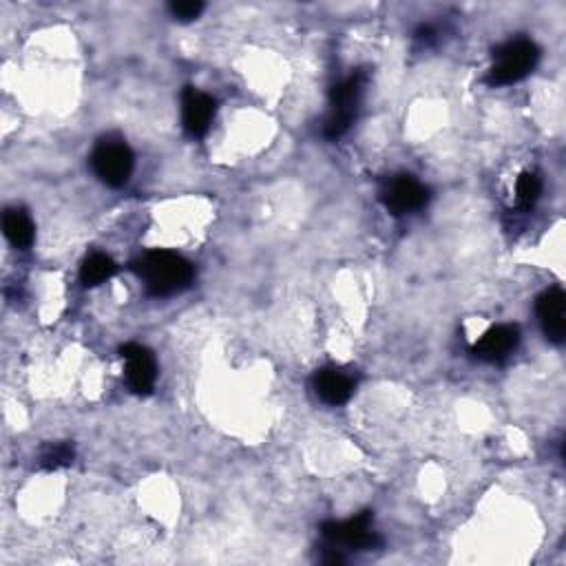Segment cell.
I'll return each mask as SVG.
<instances>
[{
  "label": "cell",
  "instance_id": "6da1fadb",
  "mask_svg": "<svg viewBox=\"0 0 566 566\" xmlns=\"http://www.w3.org/2000/svg\"><path fill=\"white\" fill-rule=\"evenodd\" d=\"M135 270L144 279L146 290L155 297H169L191 286L193 266L184 257L169 250H153L140 261H135Z\"/></svg>",
  "mask_w": 566,
  "mask_h": 566
},
{
  "label": "cell",
  "instance_id": "7a4b0ae2",
  "mask_svg": "<svg viewBox=\"0 0 566 566\" xmlns=\"http://www.w3.org/2000/svg\"><path fill=\"white\" fill-rule=\"evenodd\" d=\"M540 49L531 40H511L496 54V65L489 71L487 82L494 87L513 85V82L522 80L533 67L538 65Z\"/></svg>",
  "mask_w": 566,
  "mask_h": 566
},
{
  "label": "cell",
  "instance_id": "3957f363",
  "mask_svg": "<svg viewBox=\"0 0 566 566\" xmlns=\"http://www.w3.org/2000/svg\"><path fill=\"white\" fill-rule=\"evenodd\" d=\"M365 78L361 73H354L348 80L332 89V115L326 124V138L339 140L341 135L350 129L352 120L356 118V109H359L361 93H363Z\"/></svg>",
  "mask_w": 566,
  "mask_h": 566
},
{
  "label": "cell",
  "instance_id": "277c9868",
  "mask_svg": "<svg viewBox=\"0 0 566 566\" xmlns=\"http://www.w3.org/2000/svg\"><path fill=\"white\" fill-rule=\"evenodd\" d=\"M93 171L100 180L111 186L120 188L129 182L133 171V153L124 142H102L91 157Z\"/></svg>",
  "mask_w": 566,
  "mask_h": 566
},
{
  "label": "cell",
  "instance_id": "5b68a950",
  "mask_svg": "<svg viewBox=\"0 0 566 566\" xmlns=\"http://www.w3.org/2000/svg\"><path fill=\"white\" fill-rule=\"evenodd\" d=\"M323 538L330 547H348V549H372L379 547L381 538L372 531V513L363 511L361 516L345 522L323 524Z\"/></svg>",
  "mask_w": 566,
  "mask_h": 566
},
{
  "label": "cell",
  "instance_id": "8992f818",
  "mask_svg": "<svg viewBox=\"0 0 566 566\" xmlns=\"http://www.w3.org/2000/svg\"><path fill=\"white\" fill-rule=\"evenodd\" d=\"M427 199H429L427 188L410 175L394 177V180L387 182L381 191V202L392 215H407L421 211V208L427 204Z\"/></svg>",
  "mask_w": 566,
  "mask_h": 566
},
{
  "label": "cell",
  "instance_id": "52a82bcc",
  "mask_svg": "<svg viewBox=\"0 0 566 566\" xmlns=\"http://www.w3.org/2000/svg\"><path fill=\"white\" fill-rule=\"evenodd\" d=\"M122 352V359L127 361V381L135 394H151L155 385V359L153 354L138 343H127Z\"/></svg>",
  "mask_w": 566,
  "mask_h": 566
},
{
  "label": "cell",
  "instance_id": "ba28073f",
  "mask_svg": "<svg viewBox=\"0 0 566 566\" xmlns=\"http://www.w3.org/2000/svg\"><path fill=\"white\" fill-rule=\"evenodd\" d=\"M184 129L193 138H204L215 118V100L202 91L186 89L182 98Z\"/></svg>",
  "mask_w": 566,
  "mask_h": 566
},
{
  "label": "cell",
  "instance_id": "9c48e42d",
  "mask_svg": "<svg viewBox=\"0 0 566 566\" xmlns=\"http://www.w3.org/2000/svg\"><path fill=\"white\" fill-rule=\"evenodd\" d=\"M520 341V332L516 326H498L491 328L485 337L474 345V354L480 361L487 363H500L516 350Z\"/></svg>",
  "mask_w": 566,
  "mask_h": 566
},
{
  "label": "cell",
  "instance_id": "30bf717a",
  "mask_svg": "<svg viewBox=\"0 0 566 566\" xmlns=\"http://www.w3.org/2000/svg\"><path fill=\"white\" fill-rule=\"evenodd\" d=\"M564 308H566V297L560 288L544 292V295L538 299V317L542 323V330L547 334V339L553 343L564 341V332H566Z\"/></svg>",
  "mask_w": 566,
  "mask_h": 566
},
{
  "label": "cell",
  "instance_id": "8fae6325",
  "mask_svg": "<svg viewBox=\"0 0 566 566\" xmlns=\"http://www.w3.org/2000/svg\"><path fill=\"white\" fill-rule=\"evenodd\" d=\"M314 390H317L323 403L343 405L348 403L350 396L354 394V381L345 372L328 368L317 374V379H314Z\"/></svg>",
  "mask_w": 566,
  "mask_h": 566
},
{
  "label": "cell",
  "instance_id": "7c38bea8",
  "mask_svg": "<svg viewBox=\"0 0 566 566\" xmlns=\"http://www.w3.org/2000/svg\"><path fill=\"white\" fill-rule=\"evenodd\" d=\"M3 226L12 246L25 250L34 244V224H31V219L27 217L25 211H7Z\"/></svg>",
  "mask_w": 566,
  "mask_h": 566
},
{
  "label": "cell",
  "instance_id": "4fadbf2b",
  "mask_svg": "<svg viewBox=\"0 0 566 566\" xmlns=\"http://www.w3.org/2000/svg\"><path fill=\"white\" fill-rule=\"evenodd\" d=\"M115 270H118V266H115V261L111 257L96 253V255H91L85 264H82L80 279L87 288H93V286H100L102 281L111 279L115 275Z\"/></svg>",
  "mask_w": 566,
  "mask_h": 566
},
{
  "label": "cell",
  "instance_id": "5bb4252c",
  "mask_svg": "<svg viewBox=\"0 0 566 566\" xmlns=\"http://www.w3.org/2000/svg\"><path fill=\"white\" fill-rule=\"evenodd\" d=\"M542 193V182L536 173H522L518 177V184H516V195H518V204L524 211H529V208L538 202V197Z\"/></svg>",
  "mask_w": 566,
  "mask_h": 566
},
{
  "label": "cell",
  "instance_id": "9a60e30c",
  "mask_svg": "<svg viewBox=\"0 0 566 566\" xmlns=\"http://www.w3.org/2000/svg\"><path fill=\"white\" fill-rule=\"evenodd\" d=\"M73 456H76V452H73L71 445H67V443L51 445V447L45 449L43 456H40V467L47 469V471H56L60 467L71 465Z\"/></svg>",
  "mask_w": 566,
  "mask_h": 566
},
{
  "label": "cell",
  "instance_id": "2e32d148",
  "mask_svg": "<svg viewBox=\"0 0 566 566\" xmlns=\"http://www.w3.org/2000/svg\"><path fill=\"white\" fill-rule=\"evenodd\" d=\"M204 12V3H199V0H180V3H171V14L177 20H195L199 14Z\"/></svg>",
  "mask_w": 566,
  "mask_h": 566
}]
</instances>
